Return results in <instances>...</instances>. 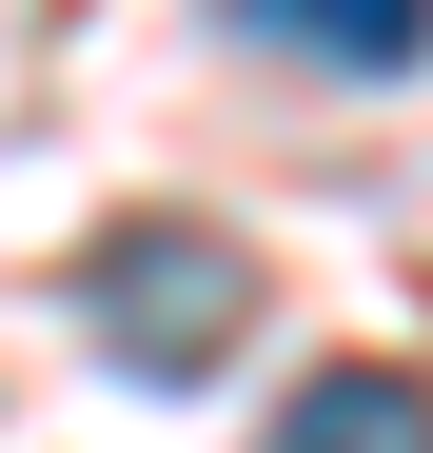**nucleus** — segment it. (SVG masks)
Returning a JSON list of instances; mask_svg holds the SVG:
<instances>
[{"label": "nucleus", "mask_w": 433, "mask_h": 453, "mask_svg": "<svg viewBox=\"0 0 433 453\" xmlns=\"http://www.w3.org/2000/svg\"><path fill=\"white\" fill-rule=\"evenodd\" d=\"M216 20L276 40V59H315V80H354V99H394L414 40H433V0H216Z\"/></svg>", "instance_id": "obj_2"}, {"label": "nucleus", "mask_w": 433, "mask_h": 453, "mask_svg": "<svg viewBox=\"0 0 433 453\" xmlns=\"http://www.w3.org/2000/svg\"><path fill=\"white\" fill-rule=\"evenodd\" d=\"M80 335L138 374V395H197V374L256 355V257L216 237V217H118L80 257Z\"/></svg>", "instance_id": "obj_1"}, {"label": "nucleus", "mask_w": 433, "mask_h": 453, "mask_svg": "<svg viewBox=\"0 0 433 453\" xmlns=\"http://www.w3.org/2000/svg\"><path fill=\"white\" fill-rule=\"evenodd\" d=\"M414 414H433V395H414V355H335V374H296V414H276L256 453H433Z\"/></svg>", "instance_id": "obj_3"}]
</instances>
